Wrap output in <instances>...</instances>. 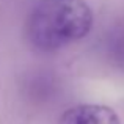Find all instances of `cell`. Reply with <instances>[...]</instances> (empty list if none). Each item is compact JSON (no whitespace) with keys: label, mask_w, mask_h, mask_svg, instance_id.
Masks as SVG:
<instances>
[{"label":"cell","mask_w":124,"mask_h":124,"mask_svg":"<svg viewBox=\"0 0 124 124\" xmlns=\"http://www.w3.org/2000/svg\"><path fill=\"white\" fill-rule=\"evenodd\" d=\"M94 22L85 0H39L27 19V38L36 49L57 50L80 41Z\"/></svg>","instance_id":"6da1fadb"},{"label":"cell","mask_w":124,"mask_h":124,"mask_svg":"<svg viewBox=\"0 0 124 124\" xmlns=\"http://www.w3.org/2000/svg\"><path fill=\"white\" fill-rule=\"evenodd\" d=\"M58 124H121L116 112L99 104H79L61 115Z\"/></svg>","instance_id":"7a4b0ae2"},{"label":"cell","mask_w":124,"mask_h":124,"mask_svg":"<svg viewBox=\"0 0 124 124\" xmlns=\"http://www.w3.org/2000/svg\"><path fill=\"white\" fill-rule=\"evenodd\" d=\"M108 57L119 66H124V24L115 27L108 33L105 41Z\"/></svg>","instance_id":"3957f363"}]
</instances>
